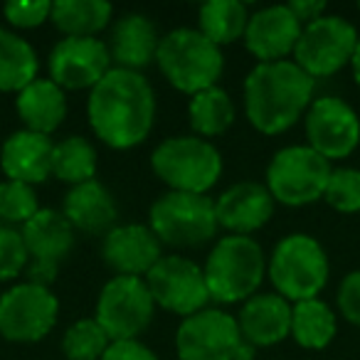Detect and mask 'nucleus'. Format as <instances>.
<instances>
[{
    "label": "nucleus",
    "instance_id": "nucleus-11",
    "mask_svg": "<svg viewBox=\"0 0 360 360\" xmlns=\"http://www.w3.org/2000/svg\"><path fill=\"white\" fill-rule=\"evenodd\" d=\"M358 45V30L340 15H323L309 22L296 42L294 62L311 77H333L353 60Z\"/></svg>",
    "mask_w": 360,
    "mask_h": 360
},
{
    "label": "nucleus",
    "instance_id": "nucleus-21",
    "mask_svg": "<svg viewBox=\"0 0 360 360\" xmlns=\"http://www.w3.org/2000/svg\"><path fill=\"white\" fill-rule=\"evenodd\" d=\"M20 235L32 264L57 269L75 247V227L60 210L52 207H40V212L22 225Z\"/></svg>",
    "mask_w": 360,
    "mask_h": 360
},
{
    "label": "nucleus",
    "instance_id": "nucleus-35",
    "mask_svg": "<svg viewBox=\"0 0 360 360\" xmlns=\"http://www.w3.org/2000/svg\"><path fill=\"white\" fill-rule=\"evenodd\" d=\"M52 3L47 0H13L3 6V15L11 22L13 27H20V30H32V27H40L42 22L50 20Z\"/></svg>",
    "mask_w": 360,
    "mask_h": 360
},
{
    "label": "nucleus",
    "instance_id": "nucleus-1",
    "mask_svg": "<svg viewBox=\"0 0 360 360\" xmlns=\"http://www.w3.org/2000/svg\"><path fill=\"white\" fill-rule=\"evenodd\" d=\"M91 131L114 150H129L148 139L155 119V94L141 72L111 67L89 91L86 101Z\"/></svg>",
    "mask_w": 360,
    "mask_h": 360
},
{
    "label": "nucleus",
    "instance_id": "nucleus-40",
    "mask_svg": "<svg viewBox=\"0 0 360 360\" xmlns=\"http://www.w3.org/2000/svg\"><path fill=\"white\" fill-rule=\"evenodd\" d=\"M358 11H360V6H358Z\"/></svg>",
    "mask_w": 360,
    "mask_h": 360
},
{
    "label": "nucleus",
    "instance_id": "nucleus-17",
    "mask_svg": "<svg viewBox=\"0 0 360 360\" xmlns=\"http://www.w3.org/2000/svg\"><path fill=\"white\" fill-rule=\"evenodd\" d=\"M101 257L116 276H146L160 259V240L146 225H119L104 235Z\"/></svg>",
    "mask_w": 360,
    "mask_h": 360
},
{
    "label": "nucleus",
    "instance_id": "nucleus-19",
    "mask_svg": "<svg viewBox=\"0 0 360 360\" xmlns=\"http://www.w3.org/2000/svg\"><path fill=\"white\" fill-rule=\"evenodd\" d=\"M52 150L55 143L50 141V136L20 129L8 136L0 148V168L8 175V180L37 186L52 175Z\"/></svg>",
    "mask_w": 360,
    "mask_h": 360
},
{
    "label": "nucleus",
    "instance_id": "nucleus-39",
    "mask_svg": "<svg viewBox=\"0 0 360 360\" xmlns=\"http://www.w3.org/2000/svg\"><path fill=\"white\" fill-rule=\"evenodd\" d=\"M350 67H353V79H355V84L360 86V37H358V45H355V52H353V60H350Z\"/></svg>",
    "mask_w": 360,
    "mask_h": 360
},
{
    "label": "nucleus",
    "instance_id": "nucleus-7",
    "mask_svg": "<svg viewBox=\"0 0 360 360\" xmlns=\"http://www.w3.org/2000/svg\"><path fill=\"white\" fill-rule=\"evenodd\" d=\"M333 173L330 160L309 146H286L276 150L266 165V191L274 202L286 207H304L323 198Z\"/></svg>",
    "mask_w": 360,
    "mask_h": 360
},
{
    "label": "nucleus",
    "instance_id": "nucleus-34",
    "mask_svg": "<svg viewBox=\"0 0 360 360\" xmlns=\"http://www.w3.org/2000/svg\"><path fill=\"white\" fill-rule=\"evenodd\" d=\"M30 264L22 235L15 227H0V281H13Z\"/></svg>",
    "mask_w": 360,
    "mask_h": 360
},
{
    "label": "nucleus",
    "instance_id": "nucleus-33",
    "mask_svg": "<svg viewBox=\"0 0 360 360\" xmlns=\"http://www.w3.org/2000/svg\"><path fill=\"white\" fill-rule=\"evenodd\" d=\"M323 200L343 215L360 212V170L358 168H333L326 186Z\"/></svg>",
    "mask_w": 360,
    "mask_h": 360
},
{
    "label": "nucleus",
    "instance_id": "nucleus-22",
    "mask_svg": "<svg viewBox=\"0 0 360 360\" xmlns=\"http://www.w3.org/2000/svg\"><path fill=\"white\" fill-rule=\"evenodd\" d=\"M62 215L70 220L75 232L79 230L84 235H109L116 227L119 207H116L114 195L101 183L89 180L67 193Z\"/></svg>",
    "mask_w": 360,
    "mask_h": 360
},
{
    "label": "nucleus",
    "instance_id": "nucleus-30",
    "mask_svg": "<svg viewBox=\"0 0 360 360\" xmlns=\"http://www.w3.org/2000/svg\"><path fill=\"white\" fill-rule=\"evenodd\" d=\"M52 175L67 186H82L89 183L96 175V150L82 136H70V139L55 143L52 150Z\"/></svg>",
    "mask_w": 360,
    "mask_h": 360
},
{
    "label": "nucleus",
    "instance_id": "nucleus-15",
    "mask_svg": "<svg viewBox=\"0 0 360 360\" xmlns=\"http://www.w3.org/2000/svg\"><path fill=\"white\" fill-rule=\"evenodd\" d=\"M50 79L60 89H94L111 70L109 47L96 37H65L47 60Z\"/></svg>",
    "mask_w": 360,
    "mask_h": 360
},
{
    "label": "nucleus",
    "instance_id": "nucleus-29",
    "mask_svg": "<svg viewBox=\"0 0 360 360\" xmlns=\"http://www.w3.org/2000/svg\"><path fill=\"white\" fill-rule=\"evenodd\" d=\"M200 32L217 47L245 37L250 13L240 0H210L200 8Z\"/></svg>",
    "mask_w": 360,
    "mask_h": 360
},
{
    "label": "nucleus",
    "instance_id": "nucleus-10",
    "mask_svg": "<svg viewBox=\"0 0 360 360\" xmlns=\"http://www.w3.org/2000/svg\"><path fill=\"white\" fill-rule=\"evenodd\" d=\"M155 301L146 279L114 276L104 284L96 299L94 321L109 340H136L153 321Z\"/></svg>",
    "mask_w": 360,
    "mask_h": 360
},
{
    "label": "nucleus",
    "instance_id": "nucleus-28",
    "mask_svg": "<svg viewBox=\"0 0 360 360\" xmlns=\"http://www.w3.org/2000/svg\"><path fill=\"white\" fill-rule=\"evenodd\" d=\"M188 116H191V126L195 136L202 139H212V136H222L235 121V101L220 86H210L205 91H198L191 96L188 104Z\"/></svg>",
    "mask_w": 360,
    "mask_h": 360
},
{
    "label": "nucleus",
    "instance_id": "nucleus-38",
    "mask_svg": "<svg viewBox=\"0 0 360 360\" xmlns=\"http://www.w3.org/2000/svg\"><path fill=\"white\" fill-rule=\"evenodd\" d=\"M289 11L294 13L301 25H309V22L323 18L326 3H321V0H294V3H289Z\"/></svg>",
    "mask_w": 360,
    "mask_h": 360
},
{
    "label": "nucleus",
    "instance_id": "nucleus-23",
    "mask_svg": "<svg viewBox=\"0 0 360 360\" xmlns=\"http://www.w3.org/2000/svg\"><path fill=\"white\" fill-rule=\"evenodd\" d=\"M160 37L155 25L141 13H129L121 20H116L109 40L111 62L119 65V70L139 72L148 67L158 55Z\"/></svg>",
    "mask_w": 360,
    "mask_h": 360
},
{
    "label": "nucleus",
    "instance_id": "nucleus-6",
    "mask_svg": "<svg viewBox=\"0 0 360 360\" xmlns=\"http://www.w3.org/2000/svg\"><path fill=\"white\" fill-rule=\"evenodd\" d=\"M266 271L276 294L299 304V301L319 299L323 286L328 284L330 264L319 240L296 232L274 247Z\"/></svg>",
    "mask_w": 360,
    "mask_h": 360
},
{
    "label": "nucleus",
    "instance_id": "nucleus-3",
    "mask_svg": "<svg viewBox=\"0 0 360 360\" xmlns=\"http://www.w3.org/2000/svg\"><path fill=\"white\" fill-rule=\"evenodd\" d=\"M155 62L170 86L191 96L217 86V79L225 70L220 47L207 40L200 30L191 27H178L160 37Z\"/></svg>",
    "mask_w": 360,
    "mask_h": 360
},
{
    "label": "nucleus",
    "instance_id": "nucleus-26",
    "mask_svg": "<svg viewBox=\"0 0 360 360\" xmlns=\"http://www.w3.org/2000/svg\"><path fill=\"white\" fill-rule=\"evenodd\" d=\"M37 52L27 40L0 27V91L20 94L27 84L37 79Z\"/></svg>",
    "mask_w": 360,
    "mask_h": 360
},
{
    "label": "nucleus",
    "instance_id": "nucleus-20",
    "mask_svg": "<svg viewBox=\"0 0 360 360\" xmlns=\"http://www.w3.org/2000/svg\"><path fill=\"white\" fill-rule=\"evenodd\" d=\"M237 326L250 345L269 348L291 335V306L279 294H255L242 304Z\"/></svg>",
    "mask_w": 360,
    "mask_h": 360
},
{
    "label": "nucleus",
    "instance_id": "nucleus-2",
    "mask_svg": "<svg viewBox=\"0 0 360 360\" xmlns=\"http://www.w3.org/2000/svg\"><path fill=\"white\" fill-rule=\"evenodd\" d=\"M316 79L296 62H264L245 79V116L259 134L279 136L289 131L314 101Z\"/></svg>",
    "mask_w": 360,
    "mask_h": 360
},
{
    "label": "nucleus",
    "instance_id": "nucleus-32",
    "mask_svg": "<svg viewBox=\"0 0 360 360\" xmlns=\"http://www.w3.org/2000/svg\"><path fill=\"white\" fill-rule=\"evenodd\" d=\"M40 212V202L32 191V186L6 180L0 183V220L11 225H25L27 220Z\"/></svg>",
    "mask_w": 360,
    "mask_h": 360
},
{
    "label": "nucleus",
    "instance_id": "nucleus-25",
    "mask_svg": "<svg viewBox=\"0 0 360 360\" xmlns=\"http://www.w3.org/2000/svg\"><path fill=\"white\" fill-rule=\"evenodd\" d=\"M111 15L114 8L106 0H57L52 3L50 22L65 37H96Z\"/></svg>",
    "mask_w": 360,
    "mask_h": 360
},
{
    "label": "nucleus",
    "instance_id": "nucleus-4",
    "mask_svg": "<svg viewBox=\"0 0 360 360\" xmlns=\"http://www.w3.org/2000/svg\"><path fill=\"white\" fill-rule=\"evenodd\" d=\"M266 262L259 242L245 235H227L212 247L202 266L210 299L240 304L257 294L264 279Z\"/></svg>",
    "mask_w": 360,
    "mask_h": 360
},
{
    "label": "nucleus",
    "instance_id": "nucleus-37",
    "mask_svg": "<svg viewBox=\"0 0 360 360\" xmlns=\"http://www.w3.org/2000/svg\"><path fill=\"white\" fill-rule=\"evenodd\" d=\"M101 360H158L141 340H111Z\"/></svg>",
    "mask_w": 360,
    "mask_h": 360
},
{
    "label": "nucleus",
    "instance_id": "nucleus-9",
    "mask_svg": "<svg viewBox=\"0 0 360 360\" xmlns=\"http://www.w3.org/2000/svg\"><path fill=\"white\" fill-rule=\"evenodd\" d=\"M150 230L160 245L200 247L217 232L215 200L207 195L168 191L150 205Z\"/></svg>",
    "mask_w": 360,
    "mask_h": 360
},
{
    "label": "nucleus",
    "instance_id": "nucleus-13",
    "mask_svg": "<svg viewBox=\"0 0 360 360\" xmlns=\"http://www.w3.org/2000/svg\"><path fill=\"white\" fill-rule=\"evenodd\" d=\"M146 286L155 306L175 316H183V319L202 311L210 301L205 274L195 262L186 257H163L146 274Z\"/></svg>",
    "mask_w": 360,
    "mask_h": 360
},
{
    "label": "nucleus",
    "instance_id": "nucleus-16",
    "mask_svg": "<svg viewBox=\"0 0 360 360\" xmlns=\"http://www.w3.org/2000/svg\"><path fill=\"white\" fill-rule=\"evenodd\" d=\"M301 25L289 6H269L250 18L245 30V47L252 55L264 62H281L294 55L296 42L301 37Z\"/></svg>",
    "mask_w": 360,
    "mask_h": 360
},
{
    "label": "nucleus",
    "instance_id": "nucleus-14",
    "mask_svg": "<svg viewBox=\"0 0 360 360\" xmlns=\"http://www.w3.org/2000/svg\"><path fill=\"white\" fill-rule=\"evenodd\" d=\"M306 139L326 160L348 158L360 143V119L350 104L338 96H321L314 99L306 111Z\"/></svg>",
    "mask_w": 360,
    "mask_h": 360
},
{
    "label": "nucleus",
    "instance_id": "nucleus-31",
    "mask_svg": "<svg viewBox=\"0 0 360 360\" xmlns=\"http://www.w3.org/2000/svg\"><path fill=\"white\" fill-rule=\"evenodd\" d=\"M109 343V335L94 319H82L65 330L62 353L67 355V360H101Z\"/></svg>",
    "mask_w": 360,
    "mask_h": 360
},
{
    "label": "nucleus",
    "instance_id": "nucleus-18",
    "mask_svg": "<svg viewBox=\"0 0 360 360\" xmlns=\"http://www.w3.org/2000/svg\"><path fill=\"white\" fill-rule=\"evenodd\" d=\"M217 225L225 227L230 235H245L262 230L274 215V198L259 183H235L215 200Z\"/></svg>",
    "mask_w": 360,
    "mask_h": 360
},
{
    "label": "nucleus",
    "instance_id": "nucleus-27",
    "mask_svg": "<svg viewBox=\"0 0 360 360\" xmlns=\"http://www.w3.org/2000/svg\"><path fill=\"white\" fill-rule=\"evenodd\" d=\"M335 314L326 301L309 299L291 306V338L306 350H321L335 338Z\"/></svg>",
    "mask_w": 360,
    "mask_h": 360
},
{
    "label": "nucleus",
    "instance_id": "nucleus-36",
    "mask_svg": "<svg viewBox=\"0 0 360 360\" xmlns=\"http://www.w3.org/2000/svg\"><path fill=\"white\" fill-rule=\"evenodd\" d=\"M338 311L348 323L360 326V269L343 276L338 286Z\"/></svg>",
    "mask_w": 360,
    "mask_h": 360
},
{
    "label": "nucleus",
    "instance_id": "nucleus-12",
    "mask_svg": "<svg viewBox=\"0 0 360 360\" xmlns=\"http://www.w3.org/2000/svg\"><path fill=\"white\" fill-rule=\"evenodd\" d=\"M60 301L50 286L25 281L0 296V335L13 343H37L57 326Z\"/></svg>",
    "mask_w": 360,
    "mask_h": 360
},
{
    "label": "nucleus",
    "instance_id": "nucleus-5",
    "mask_svg": "<svg viewBox=\"0 0 360 360\" xmlns=\"http://www.w3.org/2000/svg\"><path fill=\"white\" fill-rule=\"evenodd\" d=\"M150 168L170 191L207 195L222 175V155L200 136H170L153 150Z\"/></svg>",
    "mask_w": 360,
    "mask_h": 360
},
{
    "label": "nucleus",
    "instance_id": "nucleus-8",
    "mask_svg": "<svg viewBox=\"0 0 360 360\" xmlns=\"http://www.w3.org/2000/svg\"><path fill=\"white\" fill-rule=\"evenodd\" d=\"M180 360H252L255 345L240 333L237 319L220 309H202L180 321L175 330Z\"/></svg>",
    "mask_w": 360,
    "mask_h": 360
},
{
    "label": "nucleus",
    "instance_id": "nucleus-24",
    "mask_svg": "<svg viewBox=\"0 0 360 360\" xmlns=\"http://www.w3.org/2000/svg\"><path fill=\"white\" fill-rule=\"evenodd\" d=\"M15 109L27 131L50 136L67 116L65 89H60L52 79H35L15 94Z\"/></svg>",
    "mask_w": 360,
    "mask_h": 360
}]
</instances>
